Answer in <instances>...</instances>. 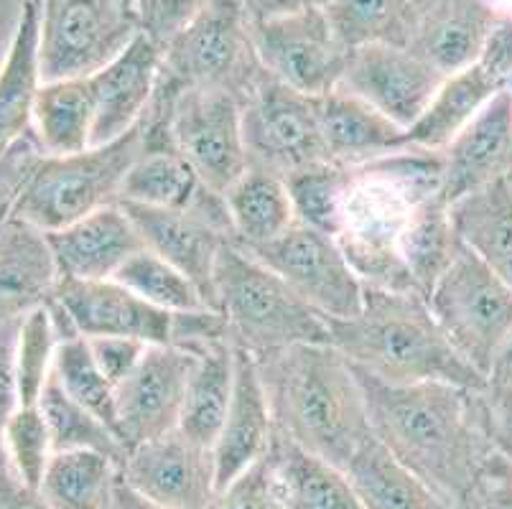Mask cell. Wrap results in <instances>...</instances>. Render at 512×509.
<instances>
[{
	"instance_id": "34",
	"label": "cell",
	"mask_w": 512,
	"mask_h": 509,
	"mask_svg": "<svg viewBox=\"0 0 512 509\" xmlns=\"http://www.w3.org/2000/svg\"><path fill=\"white\" fill-rule=\"evenodd\" d=\"M39 408L46 418L54 454L59 451H100L110 456L118 466H123L128 448L123 446L115 431L105 426L95 413L79 405L59 382L57 372H51L44 392H41Z\"/></svg>"
},
{
	"instance_id": "28",
	"label": "cell",
	"mask_w": 512,
	"mask_h": 509,
	"mask_svg": "<svg viewBox=\"0 0 512 509\" xmlns=\"http://www.w3.org/2000/svg\"><path fill=\"white\" fill-rule=\"evenodd\" d=\"M39 146L46 156H69L92 146L95 90L90 77L41 82L31 115Z\"/></svg>"
},
{
	"instance_id": "54",
	"label": "cell",
	"mask_w": 512,
	"mask_h": 509,
	"mask_svg": "<svg viewBox=\"0 0 512 509\" xmlns=\"http://www.w3.org/2000/svg\"><path fill=\"white\" fill-rule=\"evenodd\" d=\"M102 509H166V507H161V504L151 502V499L143 497L141 492H136V489L125 482L123 471L118 469V476H115V482L113 487H110V494H107Z\"/></svg>"
},
{
	"instance_id": "10",
	"label": "cell",
	"mask_w": 512,
	"mask_h": 509,
	"mask_svg": "<svg viewBox=\"0 0 512 509\" xmlns=\"http://www.w3.org/2000/svg\"><path fill=\"white\" fill-rule=\"evenodd\" d=\"M242 135L250 166L281 179L332 163L321 138L319 97L293 90L268 69L242 102Z\"/></svg>"
},
{
	"instance_id": "14",
	"label": "cell",
	"mask_w": 512,
	"mask_h": 509,
	"mask_svg": "<svg viewBox=\"0 0 512 509\" xmlns=\"http://www.w3.org/2000/svg\"><path fill=\"white\" fill-rule=\"evenodd\" d=\"M250 34L260 64L293 90L324 97L342 82L352 49L339 41L327 11L250 18Z\"/></svg>"
},
{
	"instance_id": "35",
	"label": "cell",
	"mask_w": 512,
	"mask_h": 509,
	"mask_svg": "<svg viewBox=\"0 0 512 509\" xmlns=\"http://www.w3.org/2000/svg\"><path fill=\"white\" fill-rule=\"evenodd\" d=\"M120 466L100 451H59L39 492L51 509H102Z\"/></svg>"
},
{
	"instance_id": "13",
	"label": "cell",
	"mask_w": 512,
	"mask_h": 509,
	"mask_svg": "<svg viewBox=\"0 0 512 509\" xmlns=\"http://www.w3.org/2000/svg\"><path fill=\"white\" fill-rule=\"evenodd\" d=\"M153 100L171 105L174 143L199 179L227 194L250 166L240 97L227 90H181L176 97L153 92Z\"/></svg>"
},
{
	"instance_id": "21",
	"label": "cell",
	"mask_w": 512,
	"mask_h": 509,
	"mask_svg": "<svg viewBox=\"0 0 512 509\" xmlns=\"http://www.w3.org/2000/svg\"><path fill=\"white\" fill-rule=\"evenodd\" d=\"M273 441V415L255 354L235 347V387L225 426L214 443L217 489H225L250 466L265 459Z\"/></svg>"
},
{
	"instance_id": "38",
	"label": "cell",
	"mask_w": 512,
	"mask_h": 509,
	"mask_svg": "<svg viewBox=\"0 0 512 509\" xmlns=\"http://www.w3.org/2000/svg\"><path fill=\"white\" fill-rule=\"evenodd\" d=\"M113 280H118L120 286L141 296L143 301L153 303V306L171 311V314H181V311H199L207 308L202 293L194 286L192 280L186 278L179 268L166 263L161 255L143 247L136 252L123 268L118 270Z\"/></svg>"
},
{
	"instance_id": "2",
	"label": "cell",
	"mask_w": 512,
	"mask_h": 509,
	"mask_svg": "<svg viewBox=\"0 0 512 509\" xmlns=\"http://www.w3.org/2000/svg\"><path fill=\"white\" fill-rule=\"evenodd\" d=\"M439 196H446L441 151L406 148L344 166L334 240L365 286L418 293L400 247L421 209Z\"/></svg>"
},
{
	"instance_id": "1",
	"label": "cell",
	"mask_w": 512,
	"mask_h": 509,
	"mask_svg": "<svg viewBox=\"0 0 512 509\" xmlns=\"http://www.w3.org/2000/svg\"><path fill=\"white\" fill-rule=\"evenodd\" d=\"M352 370L372 436L428 487L464 507L477 476L497 454L484 390L451 382L388 385L357 364Z\"/></svg>"
},
{
	"instance_id": "53",
	"label": "cell",
	"mask_w": 512,
	"mask_h": 509,
	"mask_svg": "<svg viewBox=\"0 0 512 509\" xmlns=\"http://www.w3.org/2000/svg\"><path fill=\"white\" fill-rule=\"evenodd\" d=\"M248 3L250 18H278L293 16V13L304 11H327L337 0H245Z\"/></svg>"
},
{
	"instance_id": "45",
	"label": "cell",
	"mask_w": 512,
	"mask_h": 509,
	"mask_svg": "<svg viewBox=\"0 0 512 509\" xmlns=\"http://www.w3.org/2000/svg\"><path fill=\"white\" fill-rule=\"evenodd\" d=\"M207 3L209 0H138V23L143 34L164 49Z\"/></svg>"
},
{
	"instance_id": "6",
	"label": "cell",
	"mask_w": 512,
	"mask_h": 509,
	"mask_svg": "<svg viewBox=\"0 0 512 509\" xmlns=\"http://www.w3.org/2000/svg\"><path fill=\"white\" fill-rule=\"evenodd\" d=\"M263 72L248 3L209 0L164 46L153 92L176 97L181 90H227L245 102Z\"/></svg>"
},
{
	"instance_id": "7",
	"label": "cell",
	"mask_w": 512,
	"mask_h": 509,
	"mask_svg": "<svg viewBox=\"0 0 512 509\" xmlns=\"http://www.w3.org/2000/svg\"><path fill=\"white\" fill-rule=\"evenodd\" d=\"M143 153L141 123L118 140L69 156H44L18 194L16 217L57 232L87 214L118 204L120 189Z\"/></svg>"
},
{
	"instance_id": "40",
	"label": "cell",
	"mask_w": 512,
	"mask_h": 509,
	"mask_svg": "<svg viewBox=\"0 0 512 509\" xmlns=\"http://www.w3.org/2000/svg\"><path fill=\"white\" fill-rule=\"evenodd\" d=\"M413 0H337L327 8L332 28L349 49L372 41L398 44Z\"/></svg>"
},
{
	"instance_id": "60",
	"label": "cell",
	"mask_w": 512,
	"mask_h": 509,
	"mask_svg": "<svg viewBox=\"0 0 512 509\" xmlns=\"http://www.w3.org/2000/svg\"><path fill=\"white\" fill-rule=\"evenodd\" d=\"M29 3H36V6H41V3H44V0H29Z\"/></svg>"
},
{
	"instance_id": "57",
	"label": "cell",
	"mask_w": 512,
	"mask_h": 509,
	"mask_svg": "<svg viewBox=\"0 0 512 509\" xmlns=\"http://www.w3.org/2000/svg\"><path fill=\"white\" fill-rule=\"evenodd\" d=\"M3 459H8V454H6V448H3V441H0V461Z\"/></svg>"
},
{
	"instance_id": "30",
	"label": "cell",
	"mask_w": 512,
	"mask_h": 509,
	"mask_svg": "<svg viewBox=\"0 0 512 509\" xmlns=\"http://www.w3.org/2000/svg\"><path fill=\"white\" fill-rule=\"evenodd\" d=\"M192 377L186 385L179 431L192 441L214 448L230 410L235 387V344L230 339L199 349Z\"/></svg>"
},
{
	"instance_id": "8",
	"label": "cell",
	"mask_w": 512,
	"mask_h": 509,
	"mask_svg": "<svg viewBox=\"0 0 512 509\" xmlns=\"http://www.w3.org/2000/svg\"><path fill=\"white\" fill-rule=\"evenodd\" d=\"M426 301L456 352L487 377L512 334V288L462 242Z\"/></svg>"
},
{
	"instance_id": "3",
	"label": "cell",
	"mask_w": 512,
	"mask_h": 509,
	"mask_svg": "<svg viewBox=\"0 0 512 509\" xmlns=\"http://www.w3.org/2000/svg\"><path fill=\"white\" fill-rule=\"evenodd\" d=\"M273 428L309 454L347 469L372 438L352 364L332 344H293L255 354Z\"/></svg>"
},
{
	"instance_id": "23",
	"label": "cell",
	"mask_w": 512,
	"mask_h": 509,
	"mask_svg": "<svg viewBox=\"0 0 512 509\" xmlns=\"http://www.w3.org/2000/svg\"><path fill=\"white\" fill-rule=\"evenodd\" d=\"M59 275L72 280H110L141 252L143 237L120 204L87 214L57 232H46Z\"/></svg>"
},
{
	"instance_id": "27",
	"label": "cell",
	"mask_w": 512,
	"mask_h": 509,
	"mask_svg": "<svg viewBox=\"0 0 512 509\" xmlns=\"http://www.w3.org/2000/svg\"><path fill=\"white\" fill-rule=\"evenodd\" d=\"M344 474L367 509H464L418 479L375 436L367 438Z\"/></svg>"
},
{
	"instance_id": "29",
	"label": "cell",
	"mask_w": 512,
	"mask_h": 509,
	"mask_svg": "<svg viewBox=\"0 0 512 509\" xmlns=\"http://www.w3.org/2000/svg\"><path fill=\"white\" fill-rule=\"evenodd\" d=\"M39 23L41 6L23 0L16 34L0 67V146L31 130L36 92L41 87Z\"/></svg>"
},
{
	"instance_id": "46",
	"label": "cell",
	"mask_w": 512,
	"mask_h": 509,
	"mask_svg": "<svg viewBox=\"0 0 512 509\" xmlns=\"http://www.w3.org/2000/svg\"><path fill=\"white\" fill-rule=\"evenodd\" d=\"M209 509H283L265 471V459L227 484Z\"/></svg>"
},
{
	"instance_id": "31",
	"label": "cell",
	"mask_w": 512,
	"mask_h": 509,
	"mask_svg": "<svg viewBox=\"0 0 512 509\" xmlns=\"http://www.w3.org/2000/svg\"><path fill=\"white\" fill-rule=\"evenodd\" d=\"M459 240L512 288V191L495 181L451 204Z\"/></svg>"
},
{
	"instance_id": "44",
	"label": "cell",
	"mask_w": 512,
	"mask_h": 509,
	"mask_svg": "<svg viewBox=\"0 0 512 509\" xmlns=\"http://www.w3.org/2000/svg\"><path fill=\"white\" fill-rule=\"evenodd\" d=\"M44 156L46 153L36 140L34 128L6 146H0V217H8L13 212L18 194Z\"/></svg>"
},
{
	"instance_id": "42",
	"label": "cell",
	"mask_w": 512,
	"mask_h": 509,
	"mask_svg": "<svg viewBox=\"0 0 512 509\" xmlns=\"http://www.w3.org/2000/svg\"><path fill=\"white\" fill-rule=\"evenodd\" d=\"M3 448L8 461L26 487L39 492L44 482L46 466H49L54 448H51L49 426L39 405H18L3 428Z\"/></svg>"
},
{
	"instance_id": "61",
	"label": "cell",
	"mask_w": 512,
	"mask_h": 509,
	"mask_svg": "<svg viewBox=\"0 0 512 509\" xmlns=\"http://www.w3.org/2000/svg\"><path fill=\"white\" fill-rule=\"evenodd\" d=\"M507 90H510V92H512V77H510V82H507Z\"/></svg>"
},
{
	"instance_id": "32",
	"label": "cell",
	"mask_w": 512,
	"mask_h": 509,
	"mask_svg": "<svg viewBox=\"0 0 512 509\" xmlns=\"http://www.w3.org/2000/svg\"><path fill=\"white\" fill-rule=\"evenodd\" d=\"M505 87L507 84H502L479 62L446 77L431 105L408 128L411 146L426 148V151H444L451 138Z\"/></svg>"
},
{
	"instance_id": "58",
	"label": "cell",
	"mask_w": 512,
	"mask_h": 509,
	"mask_svg": "<svg viewBox=\"0 0 512 509\" xmlns=\"http://www.w3.org/2000/svg\"><path fill=\"white\" fill-rule=\"evenodd\" d=\"M507 186H510V191H512V171H510V174H507Z\"/></svg>"
},
{
	"instance_id": "22",
	"label": "cell",
	"mask_w": 512,
	"mask_h": 509,
	"mask_svg": "<svg viewBox=\"0 0 512 509\" xmlns=\"http://www.w3.org/2000/svg\"><path fill=\"white\" fill-rule=\"evenodd\" d=\"M161 56L164 49L141 31L123 54L92 74V90H95L92 146L118 140L141 123L156 90Z\"/></svg>"
},
{
	"instance_id": "26",
	"label": "cell",
	"mask_w": 512,
	"mask_h": 509,
	"mask_svg": "<svg viewBox=\"0 0 512 509\" xmlns=\"http://www.w3.org/2000/svg\"><path fill=\"white\" fill-rule=\"evenodd\" d=\"M265 471L283 509H367L349 476L273 428Z\"/></svg>"
},
{
	"instance_id": "33",
	"label": "cell",
	"mask_w": 512,
	"mask_h": 509,
	"mask_svg": "<svg viewBox=\"0 0 512 509\" xmlns=\"http://www.w3.org/2000/svg\"><path fill=\"white\" fill-rule=\"evenodd\" d=\"M225 199L235 245L240 247L265 245L299 219L286 179L258 166H248V171L230 186Z\"/></svg>"
},
{
	"instance_id": "24",
	"label": "cell",
	"mask_w": 512,
	"mask_h": 509,
	"mask_svg": "<svg viewBox=\"0 0 512 509\" xmlns=\"http://www.w3.org/2000/svg\"><path fill=\"white\" fill-rule=\"evenodd\" d=\"M59 278L49 235L11 214L0 227V321L23 319L46 306L57 293Z\"/></svg>"
},
{
	"instance_id": "16",
	"label": "cell",
	"mask_w": 512,
	"mask_h": 509,
	"mask_svg": "<svg viewBox=\"0 0 512 509\" xmlns=\"http://www.w3.org/2000/svg\"><path fill=\"white\" fill-rule=\"evenodd\" d=\"M120 471L136 492L166 509H209L220 494L212 448L179 428L130 448Z\"/></svg>"
},
{
	"instance_id": "43",
	"label": "cell",
	"mask_w": 512,
	"mask_h": 509,
	"mask_svg": "<svg viewBox=\"0 0 512 509\" xmlns=\"http://www.w3.org/2000/svg\"><path fill=\"white\" fill-rule=\"evenodd\" d=\"M286 184L299 222L311 224L316 230H324L334 237L344 186V166H337V163L311 166L286 179Z\"/></svg>"
},
{
	"instance_id": "51",
	"label": "cell",
	"mask_w": 512,
	"mask_h": 509,
	"mask_svg": "<svg viewBox=\"0 0 512 509\" xmlns=\"http://www.w3.org/2000/svg\"><path fill=\"white\" fill-rule=\"evenodd\" d=\"M0 509H51L41 492L26 487L13 471L11 461H0Z\"/></svg>"
},
{
	"instance_id": "9",
	"label": "cell",
	"mask_w": 512,
	"mask_h": 509,
	"mask_svg": "<svg viewBox=\"0 0 512 509\" xmlns=\"http://www.w3.org/2000/svg\"><path fill=\"white\" fill-rule=\"evenodd\" d=\"M141 34L136 13L115 0H44L39 23L41 82L92 77Z\"/></svg>"
},
{
	"instance_id": "55",
	"label": "cell",
	"mask_w": 512,
	"mask_h": 509,
	"mask_svg": "<svg viewBox=\"0 0 512 509\" xmlns=\"http://www.w3.org/2000/svg\"><path fill=\"white\" fill-rule=\"evenodd\" d=\"M490 436L497 454L512 464V403L490 405Z\"/></svg>"
},
{
	"instance_id": "37",
	"label": "cell",
	"mask_w": 512,
	"mask_h": 509,
	"mask_svg": "<svg viewBox=\"0 0 512 509\" xmlns=\"http://www.w3.org/2000/svg\"><path fill=\"white\" fill-rule=\"evenodd\" d=\"M459 245H462V240H459L454 222H451V204L446 202V196L428 202L413 222L411 232L403 240V247H400L403 263H406L413 286L421 296L428 298L436 280L444 275V270L454 260Z\"/></svg>"
},
{
	"instance_id": "48",
	"label": "cell",
	"mask_w": 512,
	"mask_h": 509,
	"mask_svg": "<svg viewBox=\"0 0 512 509\" xmlns=\"http://www.w3.org/2000/svg\"><path fill=\"white\" fill-rule=\"evenodd\" d=\"M464 509H512V464L495 454L477 476Z\"/></svg>"
},
{
	"instance_id": "56",
	"label": "cell",
	"mask_w": 512,
	"mask_h": 509,
	"mask_svg": "<svg viewBox=\"0 0 512 509\" xmlns=\"http://www.w3.org/2000/svg\"><path fill=\"white\" fill-rule=\"evenodd\" d=\"M115 3H118V6H123L125 11H130V13H136V8H138V0H115Z\"/></svg>"
},
{
	"instance_id": "47",
	"label": "cell",
	"mask_w": 512,
	"mask_h": 509,
	"mask_svg": "<svg viewBox=\"0 0 512 509\" xmlns=\"http://www.w3.org/2000/svg\"><path fill=\"white\" fill-rule=\"evenodd\" d=\"M87 342H90L97 367L115 387L136 370L148 349L146 342H138L130 336H87Z\"/></svg>"
},
{
	"instance_id": "11",
	"label": "cell",
	"mask_w": 512,
	"mask_h": 509,
	"mask_svg": "<svg viewBox=\"0 0 512 509\" xmlns=\"http://www.w3.org/2000/svg\"><path fill=\"white\" fill-rule=\"evenodd\" d=\"M141 232L143 245L179 268L214 306V265L220 252L235 242L225 194L204 184L186 209L120 204Z\"/></svg>"
},
{
	"instance_id": "4",
	"label": "cell",
	"mask_w": 512,
	"mask_h": 509,
	"mask_svg": "<svg viewBox=\"0 0 512 509\" xmlns=\"http://www.w3.org/2000/svg\"><path fill=\"white\" fill-rule=\"evenodd\" d=\"M329 344L388 385L451 382L484 390L487 377L456 352L426 296L365 286L355 319H327Z\"/></svg>"
},
{
	"instance_id": "52",
	"label": "cell",
	"mask_w": 512,
	"mask_h": 509,
	"mask_svg": "<svg viewBox=\"0 0 512 509\" xmlns=\"http://www.w3.org/2000/svg\"><path fill=\"white\" fill-rule=\"evenodd\" d=\"M484 395H487L490 405L512 403V334L507 336L500 352L492 359Z\"/></svg>"
},
{
	"instance_id": "49",
	"label": "cell",
	"mask_w": 512,
	"mask_h": 509,
	"mask_svg": "<svg viewBox=\"0 0 512 509\" xmlns=\"http://www.w3.org/2000/svg\"><path fill=\"white\" fill-rule=\"evenodd\" d=\"M23 319L0 321V436L6 428L8 418L18 408V334H21Z\"/></svg>"
},
{
	"instance_id": "39",
	"label": "cell",
	"mask_w": 512,
	"mask_h": 509,
	"mask_svg": "<svg viewBox=\"0 0 512 509\" xmlns=\"http://www.w3.org/2000/svg\"><path fill=\"white\" fill-rule=\"evenodd\" d=\"M54 372L64 390L79 405H85L90 413H95L105 426L113 428L115 436L120 438L115 385L97 367L87 336H74V339L59 344L57 357H54Z\"/></svg>"
},
{
	"instance_id": "59",
	"label": "cell",
	"mask_w": 512,
	"mask_h": 509,
	"mask_svg": "<svg viewBox=\"0 0 512 509\" xmlns=\"http://www.w3.org/2000/svg\"><path fill=\"white\" fill-rule=\"evenodd\" d=\"M8 217H11V214H8ZM8 217H0V227H3V224H6V219Z\"/></svg>"
},
{
	"instance_id": "20",
	"label": "cell",
	"mask_w": 512,
	"mask_h": 509,
	"mask_svg": "<svg viewBox=\"0 0 512 509\" xmlns=\"http://www.w3.org/2000/svg\"><path fill=\"white\" fill-rule=\"evenodd\" d=\"M444 156V194L449 204L507 179L512 171V92L500 90L451 138Z\"/></svg>"
},
{
	"instance_id": "19",
	"label": "cell",
	"mask_w": 512,
	"mask_h": 509,
	"mask_svg": "<svg viewBox=\"0 0 512 509\" xmlns=\"http://www.w3.org/2000/svg\"><path fill=\"white\" fill-rule=\"evenodd\" d=\"M54 301L62 303L82 336H130L148 347L174 344L176 314L143 301L113 278H59Z\"/></svg>"
},
{
	"instance_id": "5",
	"label": "cell",
	"mask_w": 512,
	"mask_h": 509,
	"mask_svg": "<svg viewBox=\"0 0 512 509\" xmlns=\"http://www.w3.org/2000/svg\"><path fill=\"white\" fill-rule=\"evenodd\" d=\"M212 308L225 316L235 347L253 354L293 344H329L327 316L235 242L214 265Z\"/></svg>"
},
{
	"instance_id": "25",
	"label": "cell",
	"mask_w": 512,
	"mask_h": 509,
	"mask_svg": "<svg viewBox=\"0 0 512 509\" xmlns=\"http://www.w3.org/2000/svg\"><path fill=\"white\" fill-rule=\"evenodd\" d=\"M319 125L329 161L337 166H360L413 148L406 128L342 87L319 97Z\"/></svg>"
},
{
	"instance_id": "17",
	"label": "cell",
	"mask_w": 512,
	"mask_h": 509,
	"mask_svg": "<svg viewBox=\"0 0 512 509\" xmlns=\"http://www.w3.org/2000/svg\"><path fill=\"white\" fill-rule=\"evenodd\" d=\"M194 362L197 354L156 344L146 349L136 370L115 387L118 433L128 451L179 428Z\"/></svg>"
},
{
	"instance_id": "12",
	"label": "cell",
	"mask_w": 512,
	"mask_h": 509,
	"mask_svg": "<svg viewBox=\"0 0 512 509\" xmlns=\"http://www.w3.org/2000/svg\"><path fill=\"white\" fill-rule=\"evenodd\" d=\"M281 275L293 291L327 319H355L365 301V283L329 232L296 222L258 247H242Z\"/></svg>"
},
{
	"instance_id": "50",
	"label": "cell",
	"mask_w": 512,
	"mask_h": 509,
	"mask_svg": "<svg viewBox=\"0 0 512 509\" xmlns=\"http://www.w3.org/2000/svg\"><path fill=\"white\" fill-rule=\"evenodd\" d=\"M487 72L495 74L502 84L510 82L512 77V13H502L500 21L495 23L492 34L487 36L482 54L477 59Z\"/></svg>"
},
{
	"instance_id": "15",
	"label": "cell",
	"mask_w": 512,
	"mask_h": 509,
	"mask_svg": "<svg viewBox=\"0 0 512 509\" xmlns=\"http://www.w3.org/2000/svg\"><path fill=\"white\" fill-rule=\"evenodd\" d=\"M444 79L446 74L406 46L372 41L349 51L339 87L408 130L431 105Z\"/></svg>"
},
{
	"instance_id": "41",
	"label": "cell",
	"mask_w": 512,
	"mask_h": 509,
	"mask_svg": "<svg viewBox=\"0 0 512 509\" xmlns=\"http://www.w3.org/2000/svg\"><path fill=\"white\" fill-rule=\"evenodd\" d=\"M59 336L51 324L49 308L41 306L23 316L18 334V405H39L41 392L54 372Z\"/></svg>"
},
{
	"instance_id": "36",
	"label": "cell",
	"mask_w": 512,
	"mask_h": 509,
	"mask_svg": "<svg viewBox=\"0 0 512 509\" xmlns=\"http://www.w3.org/2000/svg\"><path fill=\"white\" fill-rule=\"evenodd\" d=\"M202 186L204 181L181 156L179 148L143 151L125 176L118 204L186 209Z\"/></svg>"
},
{
	"instance_id": "18",
	"label": "cell",
	"mask_w": 512,
	"mask_h": 509,
	"mask_svg": "<svg viewBox=\"0 0 512 509\" xmlns=\"http://www.w3.org/2000/svg\"><path fill=\"white\" fill-rule=\"evenodd\" d=\"M500 16L492 0H413L398 44L451 77L477 62Z\"/></svg>"
}]
</instances>
